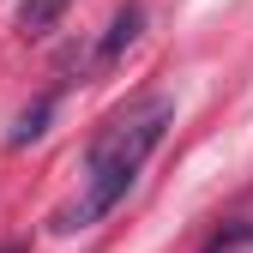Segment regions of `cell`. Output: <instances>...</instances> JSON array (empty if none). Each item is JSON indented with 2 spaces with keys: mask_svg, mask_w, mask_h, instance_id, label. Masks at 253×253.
Instances as JSON below:
<instances>
[{
  "mask_svg": "<svg viewBox=\"0 0 253 253\" xmlns=\"http://www.w3.org/2000/svg\"><path fill=\"white\" fill-rule=\"evenodd\" d=\"M139 24H145V12H139V0H126V6L115 12V24L103 30V42H97V67H115V60L133 48V37H139Z\"/></svg>",
  "mask_w": 253,
  "mask_h": 253,
  "instance_id": "obj_2",
  "label": "cell"
},
{
  "mask_svg": "<svg viewBox=\"0 0 253 253\" xmlns=\"http://www.w3.org/2000/svg\"><path fill=\"white\" fill-rule=\"evenodd\" d=\"M67 12V0H24V12H18V30L24 37H42V30H54V18Z\"/></svg>",
  "mask_w": 253,
  "mask_h": 253,
  "instance_id": "obj_4",
  "label": "cell"
},
{
  "mask_svg": "<svg viewBox=\"0 0 253 253\" xmlns=\"http://www.w3.org/2000/svg\"><path fill=\"white\" fill-rule=\"evenodd\" d=\"M169 121H175V103H169V97H145V103H133V109H121V115L103 126V133L90 139L79 199L60 211V223H54V229L79 235V229H90V223H103V217H109L126 193H133V181H139V169H145V157L163 145Z\"/></svg>",
  "mask_w": 253,
  "mask_h": 253,
  "instance_id": "obj_1",
  "label": "cell"
},
{
  "mask_svg": "<svg viewBox=\"0 0 253 253\" xmlns=\"http://www.w3.org/2000/svg\"><path fill=\"white\" fill-rule=\"evenodd\" d=\"M48 115H54V90H48V97H37V103H30V109L18 115V126H12V145L42 139V133H48Z\"/></svg>",
  "mask_w": 253,
  "mask_h": 253,
  "instance_id": "obj_3",
  "label": "cell"
},
{
  "mask_svg": "<svg viewBox=\"0 0 253 253\" xmlns=\"http://www.w3.org/2000/svg\"><path fill=\"white\" fill-rule=\"evenodd\" d=\"M0 253H18V247H0Z\"/></svg>",
  "mask_w": 253,
  "mask_h": 253,
  "instance_id": "obj_6",
  "label": "cell"
},
{
  "mask_svg": "<svg viewBox=\"0 0 253 253\" xmlns=\"http://www.w3.org/2000/svg\"><path fill=\"white\" fill-rule=\"evenodd\" d=\"M241 247H253V223H235V229H217V235L205 241V253H241Z\"/></svg>",
  "mask_w": 253,
  "mask_h": 253,
  "instance_id": "obj_5",
  "label": "cell"
}]
</instances>
